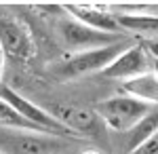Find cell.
<instances>
[{
    "mask_svg": "<svg viewBox=\"0 0 158 154\" xmlns=\"http://www.w3.org/2000/svg\"><path fill=\"white\" fill-rule=\"evenodd\" d=\"M152 108H156V106L143 104V101H139L135 97L120 93V95H114V97H108V99L99 101L95 106V112L112 131L127 133L129 129H133Z\"/></svg>",
    "mask_w": 158,
    "mask_h": 154,
    "instance_id": "1",
    "label": "cell"
},
{
    "mask_svg": "<svg viewBox=\"0 0 158 154\" xmlns=\"http://www.w3.org/2000/svg\"><path fill=\"white\" fill-rule=\"evenodd\" d=\"M0 99H4L11 108L17 110L19 116H23L30 125H34L36 129H40L47 135H53V137H63V139H80L76 133H72L70 129H65L57 118H53L49 110L36 106L34 101H30L27 97H23L21 93H17L11 87H0Z\"/></svg>",
    "mask_w": 158,
    "mask_h": 154,
    "instance_id": "2",
    "label": "cell"
},
{
    "mask_svg": "<svg viewBox=\"0 0 158 154\" xmlns=\"http://www.w3.org/2000/svg\"><path fill=\"white\" fill-rule=\"evenodd\" d=\"M129 49L127 38L120 42H114L110 47L93 49V51H82V53H74L57 68V74L61 78H76V76H85L91 72H103L112 61L120 55L122 51Z\"/></svg>",
    "mask_w": 158,
    "mask_h": 154,
    "instance_id": "3",
    "label": "cell"
},
{
    "mask_svg": "<svg viewBox=\"0 0 158 154\" xmlns=\"http://www.w3.org/2000/svg\"><path fill=\"white\" fill-rule=\"evenodd\" d=\"M59 38L63 42V47L70 53H82V51H93V49L110 47L114 42L124 40L122 34H106L93 30L89 25L80 24L76 19H61L59 21Z\"/></svg>",
    "mask_w": 158,
    "mask_h": 154,
    "instance_id": "4",
    "label": "cell"
},
{
    "mask_svg": "<svg viewBox=\"0 0 158 154\" xmlns=\"http://www.w3.org/2000/svg\"><path fill=\"white\" fill-rule=\"evenodd\" d=\"M0 49L4 55L15 59H32L36 55V45L32 40L30 28L17 17L0 6Z\"/></svg>",
    "mask_w": 158,
    "mask_h": 154,
    "instance_id": "5",
    "label": "cell"
},
{
    "mask_svg": "<svg viewBox=\"0 0 158 154\" xmlns=\"http://www.w3.org/2000/svg\"><path fill=\"white\" fill-rule=\"evenodd\" d=\"M63 148L61 137L32 131L0 129V154H51Z\"/></svg>",
    "mask_w": 158,
    "mask_h": 154,
    "instance_id": "6",
    "label": "cell"
},
{
    "mask_svg": "<svg viewBox=\"0 0 158 154\" xmlns=\"http://www.w3.org/2000/svg\"><path fill=\"white\" fill-rule=\"evenodd\" d=\"M63 11L70 13L72 19L89 25V28H93V30L106 32V34H120L122 32L118 21H116V13H110L106 6L86 4V2H80V4L68 2V4H63Z\"/></svg>",
    "mask_w": 158,
    "mask_h": 154,
    "instance_id": "7",
    "label": "cell"
},
{
    "mask_svg": "<svg viewBox=\"0 0 158 154\" xmlns=\"http://www.w3.org/2000/svg\"><path fill=\"white\" fill-rule=\"evenodd\" d=\"M53 114V118H57L72 133H76L78 137H85V135H93L99 129V116L95 110H89V108H80V106H68V104H61V106H53V110H49Z\"/></svg>",
    "mask_w": 158,
    "mask_h": 154,
    "instance_id": "8",
    "label": "cell"
},
{
    "mask_svg": "<svg viewBox=\"0 0 158 154\" xmlns=\"http://www.w3.org/2000/svg\"><path fill=\"white\" fill-rule=\"evenodd\" d=\"M146 72H150V57L139 45H135V47H129L127 51H122L101 74L108 78H120L124 83V80H131V78L141 76Z\"/></svg>",
    "mask_w": 158,
    "mask_h": 154,
    "instance_id": "9",
    "label": "cell"
},
{
    "mask_svg": "<svg viewBox=\"0 0 158 154\" xmlns=\"http://www.w3.org/2000/svg\"><path fill=\"white\" fill-rule=\"evenodd\" d=\"M120 89L122 93L129 95V97H135V99L150 104V106H158V78L152 72L135 76L131 80H124Z\"/></svg>",
    "mask_w": 158,
    "mask_h": 154,
    "instance_id": "10",
    "label": "cell"
},
{
    "mask_svg": "<svg viewBox=\"0 0 158 154\" xmlns=\"http://www.w3.org/2000/svg\"><path fill=\"white\" fill-rule=\"evenodd\" d=\"M154 133H158V106L152 108L133 129L127 131V142H124L127 154L133 152L135 148H139V146L146 142V139H150Z\"/></svg>",
    "mask_w": 158,
    "mask_h": 154,
    "instance_id": "11",
    "label": "cell"
},
{
    "mask_svg": "<svg viewBox=\"0 0 158 154\" xmlns=\"http://www.w3.org/2000/svg\"><path fill=\"white\" fill-rule=\"evenodd\" d=\"M116 21L120 30L135 32V34L158 32V15L154 13H116Z\"/></svg>",
    "mask_w": 158,
    "mask_h": 154,
    "instance_id": "12",
    "label": "cell"
},
{
    "mask_svg": "<svg viewBox=\"0 0 158 154\" xmlns=\"http://www.w3.org/2000/svg\"><path fill=\"white\" fill-rule=\"evenodd\" d=\"M0 129H17V131H32V133H42L34 125H30L23 116L17 114V110L11 108L4 99H0ZM47 135V133H44Z\"/></svg>",
    "mask_w": 158,
    "mask_h": 154,
    "instance_id": "13",
    "label": "cell"
},
{
    "mask_svg": "<svg viewBox=\"0 0 158 154\" xmlns=\"http://www.w3.org/2000/svg\"><path fill=\"white\" fill-rule=\"evenodd\" d=\"M129 154H158V133H154L150 139H146L139 148H135Z\"/></svg>",
    "mask_w": 158,
    "mask_h": 154,
    "instance_id": "14",
    "label": "cell"
},
{
    "mask_svg": "<svg viewBox=\"0 0 158 154\" xmlns=\"http://www.w3.org/2000/svg\"><path fill=\"white\" fill-rule=\"evenodd\" d=\"M139 47L146 51V55L150 57V59L158 61V40H150V38H148V40H143V42L139 45Z\"/></svg>",
    "mask_w": 158,
    "mask_h": 154,
    "instance_id": "15",
    "label": "cell"
},
{
    "mask_svg": "<svg viewBox=\"0 0 158 154\" xmlns=\"http://www.w3.org/2000/svg\"><path fill=\"white\" fill-rule=\"evenodd\" d=\"M150 72L158 78V61L156 59H150Z\"/></svg>",
    "mask_w": 158,
    "mask_h": 154,
    "instance_id": "16",
    "label": "cell"
},
{
    "mask_svg": "<svg viewBox=\"0 0 158 154\" xmlns=\"http://www.w3.org/2000/svg\"><path fill=\"white\" fill-rule=\"evenodd\" d=\"M2 72H4V53L0 49V80H2Z\"/></svg>",
    "mask_w": 158,
    "mask_h": 154,
    "instance_id": "17",
    "label": "cell"
},
{
    "mask_svg": "<svg viewBox=\"0 0 158 154\" xmlns=\"http://www.w3.org/2000/svg\"><path fill=\"white\" fill-rule=\"evenodd\" d=\"M82 154H99L97 150H86V152H82Z\"/></svg>",
    "mask_w": 158,
    "mask_h": 154,
    "instance_id": "18",
    "label": "cell"
}]
</instances>
